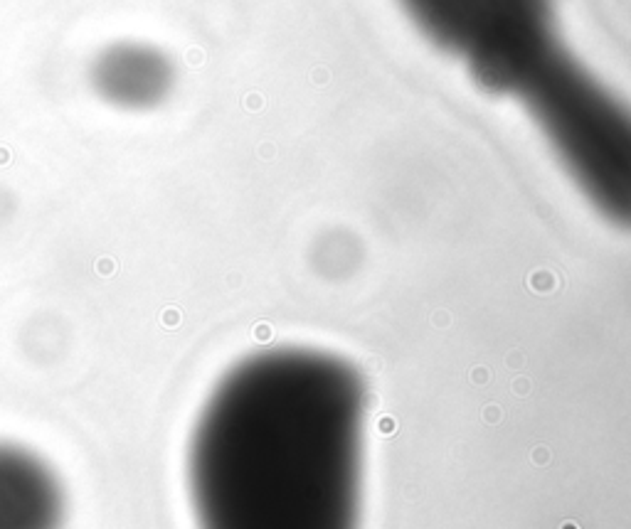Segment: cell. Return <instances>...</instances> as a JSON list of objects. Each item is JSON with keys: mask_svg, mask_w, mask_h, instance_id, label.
<instances>
[{"mask_svg": "<svg viewBox=\"0 0 631 529\" xmlns=\"http://www.w3.org/2000/svg\"><path fill=\"white\" fill-rule=\"evenodd\" d=\"M365 384L353 365L276 347L232 367L188 448L197 529H357Z\"/></svg>", "mask_w": 631, "mask_h": 529, "instance_id": "1", "label": "cell"}, {"mask_svg": "<svg viewBox=\"0 0 631 529\" xmlns=\"http://www.w3.org/2000/svg\"><path fill=\"white\" fill-rule=\"evenodd\" d=\"M513 96L587 200L631 229V109L560 45L525 74Z\"/></svg>", "mask_w": 631, "mask_h": 529, "instance_id": "2", "label": "cell"}, {"mask_svg": "<svg viewBox=\"0 0 631 529\" xmlns=\"http://www.w3.org/2000/svg\"><path fill=\"white\" fill-rule=\"evenodd\" d=\"M62 492L47 465L15 446H0V529H59Z\"/></svg>", "mask_w": 631, "mask_h": 529, "instance_id": "4", "label": "cell"}, {"mask_svg": "<svg viewBox=\"0 0 631 529\" xmlns=\"http://www.w3.org/2000/svg\"><path fill=\"white\" fill-rule=\"evenodd\" d=\"M432 42L461 57L488 91L513 94L550 52V0H402Z\"/></svg>", "mask_w": 631, "mask_h": 529, "instance_id": "3", "label": "cell"}]
</instances>
